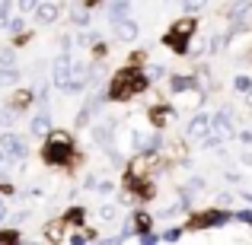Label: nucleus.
<instances>
[{"instance_id":"obj_1","label":"nucleus","mask_w":252,"mask_h":245,"mask_svg":"<svg viewBox=\"0 0 252 245\" xmlns=\"http://www.w3.org/2000/svg\"><path fill=\"white\" fill-rule=\"evenodd\" d=\"M150 77L147 74H134V70H122V74L112 80L109 86V99H125L128 92H141L144 86H147Z\"/></svg>"},{"instance_id":"obj_2","label":"nucleus","mask_w":252,"mask_h":245,"mask_svg":"<svg viewBox=\"0 0 252 245\" xmlns=\"http://www.w3.org/2000/svg\"><path fill=\"white\" fill-rule=\"evenodd\" d=\"M70 156H74V143H70V134H64V131H55L48 140V147H45V160L55 163V165H64L70 163Z\"/></svg>"},{"instance_id":"obj_3","label":"nucleus","mask_w":252,"mask_h":245,"mask_svg":"<svg viewBox=\"0 0 252 245\" xmlns=\"http://www.w3.org/2000/svg\"><path fill=\"white\" fill-rule=\"evenodd\" d=\"M195 29H198L195 19H179V23L166 32V38H163V42H166L172 51H179V54H182V51H189L185 45H189V35H191Z\"/></svg>"},{"instance_id":"obj_4","label":"nucleus","mask_w":252,"mask_h":245,"mask_svg":"<svg viewBox=\"0 0 252 245\" xmlns=\"http://www.w3.org/2000/svg\"><path fill=\"white\" fill-rule=\"evenodd\" d=\"M70 74H74V61H70V51H61V54L55 57V64H51V83H55L58 89H67Z\"/></svg>"},{"instance_id":"obj_5","label":"nucleus","mask_w":252,"mask_h":245,"mask_svg":"<svg viewBox=\"0 0 252 245\" xmlns=\"http://www.w3.org/2000/svg\"><path fill=\"white\" fill-rule=\"evenodd\" d=\"M211 131H214V118L204 115V111H198V115L185 124V137H189V140H204Z\"/></svg>"},{"instance_id":"obj_6","label":"nucleus","mask_w":252,"mask_h":245,"mask_svg":"<svg viewBox=\"0 0 252 245\" xmlns=\"http://www.w3.org/2000/svg\"><path fill=\"white\" fill-rule=\"evenodd\" d=\"M0 147H3L10 156H16V160H23V156L29 153V140H26V137H19V134H10V131H6V134H0Z\"/></svg>"},{"instance_id":"obj_7","label":"nucleus","mask_w":252,"mask_h":245,"mask_svg":"<svg viewBox=\"0 0 252 245\" xmlns=\"http://www.w3.org/2000/svg\"><path fill=\"white\" fill-rule=\"evenodd\" d=\"M115 131H118V124L112 121V118H105V121H99L96 128H93V140H96L99 147L109 150L112 143H115Z\"/></svg>"},{"instance_id":"obj_8","label":"nucleus","mask_w":252,"mask_h":245,"mask_svg":"<svg viewBox=\"0 0 252 245\" xmlns=\"http://www.w3.org/2000/svg\"><path fill=\"white\" fill-rule=\"evenodd\" d=\"M115 35L122 38V42H134V38L141 35V26H137L131 16H125L122 23H115Z\"/></svg>"},{"instance_id":"obj_9","label":"nucleus","mask_w":252,"mask_h":245,"mask_svg":"<svg viewBox=\"0 0 252 245\" xmlns=\"http://www.w3.org/2000/svg\"><path fill=\"white\" fill-rule=\"evenodd\" d=\"M93 80V70H86V67H80V64H74V74H70V83H67V92H80L86 83Z\"/></svg>"},{"instance_id":"obj_10","label":"nucleus","mask_w":252,"mask_h":245,"mask_svg":"<svg viewBox=\"0 0 252 245\" xmlns=\"http://www.w3.org/2000/svg\"><path fill=\"white\" fill-rule=\"evenodd\" d=\"M128 10H131V0H112V3L105 6V19H109V23H122V19L128 16Z\"/></svg>"},{"instance_id":"obj_11","label":"nucleus","mask_w":252,"mask_h":245,"mask_svg":"<svg viewBox=\"0 0 252 245\" xmlns=\"http://www.w3.org/2000/svg\"><path fill=\"white\" fill-rule=\"evenodd\" d=\"M252 10V0H236L233 6H230V23H233V29H243V19L249 16Z\"/></svg>"},{"instance_id":"obj_12","label":"nucleus","mask_w":252,"mask_h":245,"mask_svg":"<svg viewBox=\"0 0 252 245\" xmlns=\"http://www.w3.org/2000/svg\"><path fill=\"white\" fill-rule=\"evenodd\" d=\"M35 16H38V23L51 26V23H55V19H58V3H55V0H45V3H38Z\"/></svg>"},{"instance_id":"obj_13","label":"nucleus","mask_w":252,"mask_h":245,"mask_svg":"<svg viewBox=\"0 0 252 245\" xmlns=\"http://www.w3.org/2000/svg\"><path fill=\"white\" fill-rule=\"evenodd\" d=\"M23 80V70L13 67V64H6V67H0V86H13Z\"/></svg>"},{"instance_id":"obj_14","label":"nucleus","mask_w":252,"mask_h":245,"mask_svg":"<svg viewBox=\"0 0 252 245\" xmlns=\"http://www.w3.org/2000/svg\"><path fill=\"white\" fill-rule=\"evenodd\" d=\"M29 131H32V134H51V118L45 115V111H42V115H35L29 121Z\"/></svg>"},{"instance_id":"obj_15","label":"nucleus","mask_w":252,"mask_h":245,"mask_svg":"<svg viewBox=\"0 0 252 245\" xmlns=\"http://www.w3.org/2000/svg\"><path fill=\"white\" fill-rule=\"evenodd\" d=\"M230 121H233L230 109H220V111L214 115V128H217V131H227V134H233V124H230Z\"/></svg>"},{"instance_id":"obj_16","label":"nucleus","mask_w":252,"mask_h":245,"mask_svg":"<svg viewBox=\"0 0 252 245\" xmlns=\"http://www.w3.org/2000/svg\"><path fill=\"white\" fill-rule=\"evenodd\" d=\"M179 105H185V109H198V105H201V92H198L195 86H191V89H185V96L179 99Z\"/></svg>"},{"instance_id":"obj_17","label":"nucleus","mask_w":252,"mask_h":245,"mask_svg":"<svg viewBox=\"0 0 252 245\" xmlns=\"http://www.w3.org/2000/svg\"><path fill=\"white\" fill-rule=\"evenodd\" d=\"M70 23L83 29V26H90V13H86L83 6H74V10H70Z\"/></svg>"},{"instance_id":"obj_18","label":"nucleus","mask_w":252,"mask_h":245,"mask_svg":"<svg viewBox=\"0 0 252 245\" xmlns=\"http://www.w3.org/2000/svg\"><path fill=\"white\" fill-rule=\"evenodd\" d=\"M217 223H227V214H204L198 226H217Z\"/></svg>"},{"instance_id":"obj_19","label":"nucleus","mask_w":252,"mask_h":245,"mask_svg":"<svg viewBox=\"0 0 252 245\" xmlns=\"http://www.w3.org/2000/svg\"><path fill=\"white\" fill-rule=\"evenodd\" d=\"M191 86H195V77H176V80H172V89L176 92H185V89H191Z\"/></svg>"},{"instance_id":"obj_20","label":"nucleus","mask_w":252,"mask_h":245,"mask_svg":"<svg viewBox=\"0 0 252 245\" xmlns=\"http://www.w3.org/2000/svg\"><path fill=\"white\" fill-rule=\"evenodd\" d=\"M115 214H118V210H115V204H102V207H99V220H102V223L115 220Z\"/></svg>"},{"instance_id":"obj_21","label":"nucleus","mask_w":252,"mask_h":245,"mask_svg":"<svg viewBox=\"0 0 252 245\" xmlns=\"http://www.w3.org/2000/svg\"><path fill=\"white\" fill-rule=\"evenodd\" d=\"M172 118H176V111H172V109H160V111H154V121H157V124H166V121H172Z\"/></svg>"},{"instance_id":"obj_22","label":"nucleus","mask_w":252,"mask_h":245,"mask_svg":"<svg viewBox=\"0 0 252 245\" xmlns=\"http://www.w3.org/2000/svg\"><path fill=\"white\" fill-rule=\"evenodd\" d=\"M6 26H10V0L0 3V29H6Z\"/></svg>"},{"instance_id":"obj_23","label":"nucleus","mask_w":252,"mask_h":245,"mask_svg":"<svg viewBox=\"0 0 252 245\" xmlns=\"http://www.w3.org/2000/svg\"><path fill=\"white\" fill-rule=\"evenodd\" d=\"M204 3H208V0H182V10H185V13H198Z\"/></svg>"},{"instance_id":"obj_24","label":"nucleus","mask_w":252,"mask_h":245,"mask_svg":"<svg viewBox=\"0 0 252 245\" xmlns=\"http://www.w3.org/2000/svg\"><path fill=\"white\" fill-rule=\"evenodd\" d=\"M144 74H147L150 80H160V77L166 74V67H163V64H154V67H147V70H144Z\"/></svg>"},{"instance_id":"obj_25","label":"nucleus","mask_w":252,"mask_h":245,"mask_svg":"<svg viewBox=\"0 0 252 245\" xmlns=\"http://www.w3.org/2000/svg\"><path fill=\"white\" fill-rule=\"evenodd\" d=\"M16 61V54H13V48H0V67H6V64Z\"/></svg>"},{"instance_id":"obj_26","label":"nucleus","mask_w":252,"mask_h":245,"mask_svg":"<svg viewBox=\"0 0 252 245\" xmlns=\"http://www.w3.org/2000/svg\"><path fill=\"white\" fill-rule=\"evenodd\" d=\"M233 86H236L240 92H252V83H249V77H236V80H233Z\"/></svg>"},{"instance_id":"obj_27","label":"nucleus","mask_w":252,"mask_h":245,"mask_svg":"<svg viewBox=\"0 0 252 245\" xmlns=\"http://www.w3.org/2000/svg\"><path fill=\"white\" fill-rule=\"evenodd\" d=\"M38 3H42V0H19V10L32 13V10H38Z\"/></svg>"},{"instance_id":"obj_28","label":"nucleus","mask_w":252,"mask_h":245,"mask_svg":"<svg viewBox=\"0 0 252 245\" xmlns=\"http://www.w3.org/2000/svg\"><path fill=\"white\" fill-rule=\"evenodd\" d=\"M13 118H16V111H13V109H3V111H0V128H3V124H13Z\"/></svg>"},{"instance_id":"obj_29","label":"nucleus","mask_w":252,"mask_h":245,"mask_svg":"<svg viewBox=\"0 0 252 245\" xmlns=\"http://www.w3.org/2000/svg\"><path fill=\"white\" fill-rule=\"evenodd\" d=\"M6 169H10V153L0 147V172H6Z\"/></svg>"},{"instance_id":"obj_30","label":"nucleus","mask_w":252,"mask_h":245,"mask_svg":"<svg viewBox=\"0 0 252 245\" xmlns=\"http://www.w3.org/2000/svg\"><path fill=\"white\" fill-rule=\"evenodd\" d=\"M10 32H23L26 29V19H10V26H6Z\"/></svg>"},{"instance_id":"obj_31","label":"nucleus","mask_w":252,"mask_h":245,"mask_svg":"<svg viewBox=\"0 0 252 245\" xmlns=\"http://www.w3.org/2000/svg\"><path fill=\"white\" fill-rule=\"evenodd\" d=\"M179 236H182V229H166V233H163V239H166V242H176Z\"/></svg>"},{"instance_id":"obj_32","label":"nucleus","mask_w":252,"mask_h":245,"mask_svg":"<svg viewBox=\"0 0 252 245\" xmlns=\"http://www.w3.org/2000/svg\"><path fill=\"white\" fill-rule=\"evenodd\" d=\"M96 188H99V194H109V191H112V188H115V185H112V182H109V178H105V182H99V185H96Z\"/></svg>"},{"instance_id":"obj_33","label":"nucleus","mask_w":252,"mask_h":245,"mask_svg":"<svg viewBox=\"0 0 252 245\" xmlns=\"http://www.w3.org/2000/svg\"><path fill=\"white\" fill-rule=\"evenodd\" d=\"M240 163L243 165H252V150H243V153H240Z\"/></svg>"},{"instance_id":"obj_34","label":"nucleus","mask_w":252,"mask_h":245,"mask_svg":"<svg viewBox=\"0 0 252 245\" xmlns=\"http://www.w3.org/2000/svg\"><path fill=\"white\" fill-rule=\"evenodd\" d=\"M217 204H220V207H230V204H233V194H220V197H217Z\"/></svg>"},{"instance_id":"obj_35","label":"nucleus","mask_w":252,"mask_h":245,"mask_svg":"<svg viewBox=\"0 0 252 245\" xmlns=\"http://www.w3.org/2000/svg\"><path fill=\"white\" fill-rule=\"evenodd\" d=\"M233 220H246V223H252V214H249V210H240V214H233Z\"/></svg>"},{"instance_id":"obj_36","label":"nucleus","mask_w":252,"mask_h":245,"mask_svg":"<svg viewBox=\"0 0 252 245\" xmlns=\"http://www.w3.org/2000/svg\"><path fill=\"white\" fill-rule=\"evenodd\" d=\"M26 220H29V210H19V214L13 217V223H26Z\"/></svg>"},{"instance_id":"obj_37","label":"nucleus","mask_w":252,"mask_h":245,"mask_svg":"<svg viewBox=\"0 0 252 245\" xmlns=\"http://www.w3.org/2000/svg\"><path fill=\"white\" fill-rule=\"evenodd\" d=\"M3 220H6V204L0 201V223H3Z\"/></svg>"}]
</instances>
